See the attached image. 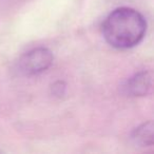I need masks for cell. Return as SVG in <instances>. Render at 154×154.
Here are the masks:
<instances>
[{
    "label": "cell",
    "mask_w": 154,
    "mask_h": 154,
    "mask_svg": "<svg viewBox=\"0 0 154 154\" xmlns=\"http://www.w3.org/2000/svg\"><path fill=\"white\" fill-rule=\"evenodd\" d=\"M147 32V20L137 10L128 7L117 8L106 17L101 33L112 48L128 50L143 41Z\"/></svg>",
    "instance_id": "cell-1"
},
{
    "label": "cell",
    "mask_w": 154,
    "mask_h": 154,
    "mask_svg": "<svg viewBox=\"0 0 154 154\" xmlns=\"http://www.w3.org/2000/svg\"><path fill=\"white\" fill-rule=\"evenodd\" d=\"M54 56L50 49L38 47L24 53L18 61V70L24 76H35L51 68Z\"/></svg>",
    "instance_id": "cell-2"
},
{
    "label": "cell",
    "mask_w": 154,
    "mask_h": 154,
    "mask_svg": "<svg viewBox=\"0 0 154 154\" xmlns=\"http://www.w3.org/2000/svg\"><path fill=\"white\" fill-rule=\"evenodd\" d=\"M66 84L63 80H57L51 86V94L54 97L61 98L66 95Z\"/></svg>",
    "instance_id": "cell-5"
},
{
    "label": "cell",
    "mask_w": 154,
    "mask_h": 154,
    "mask_svg": "<svg viewBox=\"0 0 154 154\" xmlns=\"http://www.w3.org/2000/svg\"><path fill=\"white\" fill-rule=\"evenodd\" d=\"M131 139L137 147L147 148L153 146L154 143V128L152 120L143 122L135 128L131 133Z\"/></svg>",
    "instance_id": "cell-4"
},
{
    "label": "cell",
    "mask_w": 154,
    "mask_h": 154,
    "mask_svg": "<svg viewBox=\"0 0 154 154\" xmlns=\"http://www.w3.org/2000/svg\"><path fill=\"white\" fill-rule=\"evenodd\" d=\"M152 87V74L149 71L135 73L122 86V92L130 97L146 96Z\"/></svg>",
    "instance_id": "cell-3"
}]
</instances>
